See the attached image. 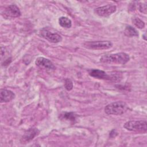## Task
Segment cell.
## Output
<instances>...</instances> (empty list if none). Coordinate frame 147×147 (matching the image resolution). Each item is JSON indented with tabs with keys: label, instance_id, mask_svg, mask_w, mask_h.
<instances>
[{
	"label": "cell",
	"instance_id": "obj_1",
	"mask_svg": "<svg viewBox=\"0 0 147 147\" xmlns=\"http://www.w3.org/2000/svg\"><path fill=\"white\" fill-rule=\"evenodd\" d=\"M130 60L129 55L125 52H119L114 54L105 55L100 59V61L103 63H116L125 64Z\"/></svg>",
	"mask_w": 147,
	"mask_h": 147
},
{
	"label": "cell",
	"instance_id": "obj_9",
	"mask_svg": "<svg viewBox=\"0 0 147 147\" xmlns=\"http://www.w3.org/2000/svg\"><path fill=\"white\" fill-rule=\"evenodd\" d=\"M88 74L95 78L111 81V74H108L102 70L98 69H91L88 70Z\"/></svg>",
	"mask_w": 147,
	"mask_h": 147
},
{
	"label": "cell",
	"instance_id": "obj_4",
	"mask_svg": "<svg viewBox=\"0 0 147 147\" xmlns=\"http://www.w3.org/2000/svg\"><path fill=\"white\" fill-rule=\"evenodd\" d=\"M83 47L90 49L103 50L111 48L113 47V43L110 41H86L83 44Z\"/></svg>",
	"mask_w": 147,
	"mask_h": 147
},
{
	"label": "cell",
	"instance_id": "obj_13",
	"mask_svg": "<svg viewBox=\"0 0 147 147\" xmlns=\"http://www.w3.org/2000/svg\"><path fill=\"white\" fill-rule=\"evenodd\" d=\"M124 33L126 36L129 37L138 36V33L137 30L130 25H127L126 26L124 30Z\"/></svg>",
	"mask_w": 147,
	"mask_h": 147
},
{
	"label": "cell",
	"instance_id": "obj_15",
	"mask_svg": "<svg viewBox=\"0 0 147 147\" xmlns=\"http://www.w3.org/2000/svg\"><path fill=\"white\" fill-rule=\"evenodd\" d=\"M132 22L134 25L139 29H142L145 27L144 22L138 17H133L132 18Z\"/></svg>",
	"mask_w": 147,
	"mask_h": 147
},
{
	"label": "cell",
	"instance_id": "obj_14",
	"mask_svg": "<svg viewBox=\"0 0 147 147\" xmlns=\"http://www.w3.org/2000/svg\"><path fill=\"white\" fill-rule=\"evenodd\" d=\"M59 25L65 28H70L72 26L71 20L67 17H61L59 18Z\"/></svg>",
	"mask_w": 147,
	"mask_h": 147
},
{
	"label": "cell",
	"instance_id": "obj_7",
	"mask_svg": "<svg viewBox=\"0 0 147 147\" xmlns=\"http://www.w3.org/2000/svg\"><path fill=\"white\" fill-rule=\"evenodd\" d=\"M4 18H16L21 16V11L18 7L16 5H10L6 7L2 13Z\"/></svg>",
	"mask_w": 147,
	"mask_h": 147
},
{
	"label": "cell",
	"instance_id": "obj_5",
	"mask_svg": "<svg viewBox=\"0 0 147 147\" xmlns=\"http://www.w3.org/2000/svg\"><path fill=\"white\" fill-rule=\"evenodd\" d=\"M39 35L52 43H57L62 40V37L60 34L51 32L46 29H41L39 32Z\"/></svg>",
	"mask_w": 147,
	"mask_h": 147
},
{
	"label": "cell",
	"instance_id": "obj_8",
	"mask_svg": "<svg viewBox=\"0 0 147 147\" xmlns=\"http://www.w3.org/2000/svg\"><path fill=\"white\" fill-rule=\"evenodd\" d=\"M35 64L40 68H44L48 70H54L55 66L53 63L48 59L43 57H39L37 58L35 61Z\"/></svg>",
	"mask_w": 147,
	"mask_h": 147
},
{
	"label": "cell",
	"instance_id": "obj_10",
	"mask_svg": "<svg viewBox=\"0 0 147 147\" xmlns=\"http://www.w3.org/2000/svg\"><path fill=\"white\" fill-rule=\"evenodd\" d=\"M40 130L36 127H32L27 130L22 136L21 142V143H27L32 140L36 136L38 135Z\"/></svg>",
	"mask_w": 147,
	"mask_h": 147
},
{
	"label": "cell",
	"instance_id": "obj_11",
	"mask_svg": "<svg viewBox=\"0 0 147 147\" xmlns=\"http://www.w3.org/2000/svg\"><path fill=\"white\" fill-rule=\"evenodd\" d=\"M15 98V94L11 90L7 89H1L0 92L1 102H8Z\"/></svg>",
	"mask_w": 147,
	"mask_h": 147
},
{
	"label": "cell",
	"instance_id": "obj_6",
	"mask_svg": "<svg viewBox=\"0 0 147 147\" xmlns=\"http://www.w3.org/2000/svg\"><path fill=\"white\" fill-rule=\"evenodd\" d=\"M116 10L117 6L115 5L108 4L95 9L94 13L100 17H107L114 13Z\"/></svg>",
	"mask_w": 147,
	"mask_h": 147
},
{
	"label": "cell",
	"instance_id": "obj_3",
	"mask_svg": "<svg viewBox=\"0 0 147 147\" xmlns=\"http://www.w3.org/2000/svg\"><path fill=\"white\" fill-rule=\"evenodd\" d=\"M146 121H129L123 125V127L129 131L145 133L147 130Z\"/></svg>",
	"mask_w": 147,
	"mask_h": 147
},
{
	"label": "cell",
	"instance_id": "obj_2",
	"mask_svg": "<svg viewBox=\"0 0 147 147\" xmlns=\"http://www.w3.org/2000/svg\"><path fill=\"white\" fill-rule=\"evenodd\" d=\"M128 110L127 105L123 101L114 102L106 105L104 109L107 115H120L126 112Z\"/></svg>",
	"mask_w": 147,
	"mask_h": 147
},
{
	"label": "cell",
	"instance_id": "obj_12",
	"mask_svg": "<svg viewBox=\"0 0 147 147\" xmlns=\"http://www.w3.org/2000/svg\"><path fill=\"white\" fill-rule=\"evenodd\" d=\"M76 114H75L74 113L70 112V113H63L60 114V118L61 119H64L65 121H68L74 123L76 119Z\"/></svg>",
	"mask_w": 147,
	"mask_h": 147
},
{
	"label": "cell",
	"instance_id": "obj_17",
	"mask_svg": "<svg viewBox=\"0 0 147 147\" xmlns=\"http://www.w3.org/2000/svg\"><path fill=\"white\" fill-rule=\"evenodd\" d=\"M138 10L142 13H144V14H146V10H147V8H146V3H140L139 5H138Z\"/></svg>",
	"mask_w": 147,
	"mask_h": 147
},
{
	"label": "cell",
	"instance_id": "obj_16",
	"mask_svg": "<svg viewBox=\"0 0 147 147\" xmlns=\"http://www.w3.org/2000/svg\"><path fill=\"white\" fill-rule=\"evenodd\" d=\"M64 87H65V88H66L67 90H68V91L71 90L73 88L72 82L69 79H66L65 80Z\"/></svg>",
	"mask_w": 147,
	"mask_h": 147
}]
</instances>
